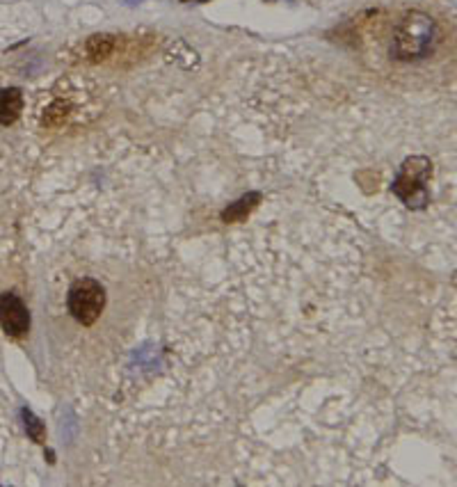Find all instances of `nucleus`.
<instances>
[{
    "mask_svg": "<svg viewBox=\"0 0 457 487\" xmlns=\"http://www.w3.org/2000/svg\"><path fill=\"white\" fill-rule=\"evenodd\" d=\"M437 44V23L425 12H407L393 30L391 55L400 62L423 60Z\"/></svg>",
    "mask_w": 457,
    "mask_h": 487,
    "instance_id": "nucleus-1",
    "label": "nucleus"
},
{
    "mask_svg": "<svg viewBox=\"0 0 457 487\" xmlns=\"http://www.w3.org/2000/svg\"><path fill=\"white\" fill-rule=\"evenodd\" d=\"M430 179L432 163L425 156H411L400 165L398 177L393 181V195L411 210H420L430 204Z\"/></svg>",
    "mask_w": 457,
    "mask_h": 487,
    "instance_id": "nucleus-2",
    "label": "nucleus"
},
{
    "mask_svg": "<svg viewBox=\"0 0 457 487\" xmlns=\"http://www.w3.org/2000/svg\"><path fill=\"white\" fill-rule=\"evenodd\" d=\"M67 307H69V314L73 316L76 323H80L82 327H91L105 309L103 284L91 279V277L76 279L69 286Z\"/></svg>",
    "mask_w": 457,
    "mask_h": 487,
    "instance_id": "nucleus-3",
    "label": "nucleus"
},
{
    "mask_svg": "<svg viewBox=\"0 0 457 487\" xmlns=\"http://www.w3.org/2000/svg\"><path fill=\"white\" fill-rule=\"evenodd\" d=\"M0 327L12 339L23 336L30 329V311L16 293H3L0 296Z\"/></svg>",
    "mask_w": 457,
    "mask_h": 487,
    "instance_id": "nucleus-4",
    "label": "nucleus"
},
{
    "mask_svg": "<svg viewBox=\"0 0 457 487\" xmlns=\"http://www.w3.org/2000/svg\"><path fill=\"white\" fill-rule=\"evenodd\" d=\"M23 110V91L18 87L0 89V124L12 126Z\"/></svg>",
    "mask_w": 457,
    "mask_h": 487,
    "instance_id": "nucleus-5",
    "label": "nucleus"
},
{
    "mask_svg": "<svg viewBox=\"0 0 457 487\" xmlns=\"http://www.w3.org/2000/svg\"><path fill=\"white\" fill-rule=\"evenodd\" d=\"M259 199H261V192H250V195L240 197L236 204H231L228 208L222 210V220L224 222H240V220H245L256 208Z\"/></svg>",
    "mask_w": 457,
    "mask_h": 487,
    "instance_id": "nucleus-6",
    "label": "nucleus"
},
{
    "mask_svg": "<svg viewBox=\"0 0 457 487\" xmlns=\"http://www.w3.org/2000/svg\"><path fill=\"white\" fill-rule=\"evenodd\" d=\"M85 51L91 62L105 60L108 55L115 51V37L112 34H91L85 42Z\"/></svg>",
    "mask_w": 457,
    "mask_h": 487,
    "instance_id": "nucleus-7",
    "label": "nucleus"
},
{
    "mask_svg": "<svg viewBox=\"0 0 457 487\" xmlns=\"http://www.w3.org/2000/svg\"><path fill=\"white\" fill-rule=\"evenodd\" d=\"M69 115H71V106L67 103V101H64V99H55L53 103L44 110L41 124L46 128H60L69 119Z\"/></svg>",
    "mask_w": 457,
    "mask_h": 487,
    "instance_id": "nucleus-8",
    "label": "nucleus"
},
{
    "mask_svg": "<svg viewBox=\"0 0 457 487\" xmlns=\"http://www.w3.org/2000/svg\"><path fill=\"white\" fill-rule=\"evenodd\" d=\"M21 417H23V426H25L27 437H30L32 442H37V444H44L46 442V428H44L41 421L37 419L27 407L21 410Z\"/></svg>",
    "mask_w": 457,
    "mask_h": 487,
    "instance_id": "nucleus-9",
    "label": "nucleus"
},
{
    "mask_svg": "<svg viewBox=\"0 0 457 487\" xmlns=\"http://www.w3.org/2000/svg\"><path fill=\"white\" fill-rule=\"evenodd\" d=\"M199 3H208V0H199Z\"/></svg>",
    "mask_w": 457,
    "mask_h": 487,
    "instance_id": "nucleus-10",
    "label": "nucleus"
}]
</instances>
